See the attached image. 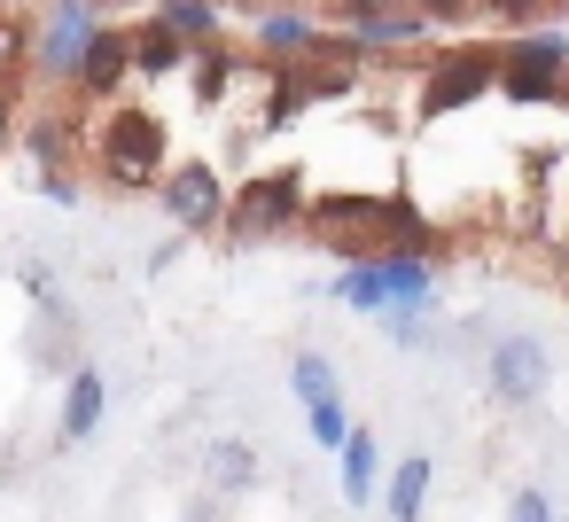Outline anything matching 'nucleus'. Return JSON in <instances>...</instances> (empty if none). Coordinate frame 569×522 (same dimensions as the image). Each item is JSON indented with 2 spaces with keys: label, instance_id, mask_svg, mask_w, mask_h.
Listing matches in <instances>:
<instances>
[{
  "label": "nucleus",
  "instance_id": "1",
  "mask_svg": "<svg viewBox=\"0 0 569 522\" xmlns=\"http://www.w3.org/2000/svg\"><path fill=\"white\" fill-rule=\"evenodd\" d=\"M305 234L343 250V258H375V250H413V258H437V219L413 211L406 195H320L305 211Z\"/></svg>",
  "mask_w": 569,
  "mask_h": 522
},
{
  "label": "nucleus",
  "instance_id": "2",
  "mask_svg": "<svg viewBox=\"0 0 569 522\" xmlns=\"http://www.w3.org/2000/svg\"><path fill=\"white\" fill-rule=\"evenodd\" d=\"M87 164H94V180L118 188V195L164 188V172H172V133H164L157 110L110 102V110H94V126H87Z\"/></svg>",
  "mask_w": 569,
  "mask_h": 522
},
{
  "label": "nucleus",
  "instance_id": "3",
  "mask_svg": "<svg viewBox=\"0 0 569 522\" xmlns=\"http://www.w3.org/2000/svg\"><path fill=\"white\" fill-rule=\"evenodd\" d=\"M328 297L359 320H390V312H437V265L413 250H375V258H343V273L328 281Z\"/></svg>",
  "mask_w": 569,
  "mask_h": 522
},
{
  "label": "nucleus",
  "instance_id": "4",
  "mask_svg": "<svg viewBox=\"0 0 569 522\" xmlns=\"http://www.w3.org/2000/svg\"><path fill=\"white\" fill-rule=\"evenodd\" d=\"M483 94H499V56H491V40L429 48V63H421V79H413V118H421V126H437V118L476 110Z\"/></svg>",
  "mask_w": 569,
  "mask_h": 522
},
{
  "label": "nucleus",
  "instance_id": "5",
  "mask_svg": "<svg viewBox=\"0 0 569 522\" xmlns=\"http://www.w3.org/2000/svg\"><path fill=\"white\" fill-rule=\"evenodd\" d=\"M305 211H312V195H305V172H297V164L242 172L234 211H227V242H234V250H250V242H281V234L305 227Z\"/></svg>",
  "mask_w": 569,
  "mask_h": 522
},
{
  "label": "nucleus",
  "instance_id": "6",
  "mask_svg": "<svg viewBox=\"0 0 569 522\" xmlns=\"http://www.w3.org/2000/svg\"><path fill=\"white\" fill-rule=\"evenodd\" d=\"M491 56L507 102H569V32H507Z\"/></svg>",
  "mask_w": 569,
  "mask_h": 522
},
{
  "label": "nucleus",
  "instance_id": "7",
  "mask_svg": "<svg viewBox=\"0 0 569 522\" xmlns=\"http://www.w3.org/2000/svg\"><path fill=\"white\" fill-rule=\"evenodd\" d=\"M102 32V0H48V9L32 17V71L56 79V87H79V63Z\"/></svg>",
  "mask_w": 569,
  "mask_h": 522
},
{
  "label": "nucleus",
  "instance_id": "8",
  "mask_svg": "<svg viewBox=\"0 0 569 522\" xmlns=\"http://www.w3.org/2000/svg\"><path fill=\"white\" fill-rule=\"evenodd\" d=\"M157 203H164V219H172V227H180V242H188V234H227L234 188H227V172H219L211 157H172V172H164Z\"/></svg>",
  "mask_w": 569,
  "mask_h": 522
},
{
  "label": "nucleus",
  "instance_id": "9",
  "mask_svg": "<svg viewBox=\"0 0 569 522\" xmlns=\"http://www.w3.org/2000/svg\"><path fill=\"white\" fill-rule=\"evenodd\" d=\"M483 390H491V405H538L546 390H553V351L538 343V335H491V351H483Z\"/></svg>",
  "mask_w": 569,
  "mask_h": 522
},
{
  "label": "nucleus",
  "instance_id": "10",
  "mask_svg": "<svg viewBox=\"0 0 569 522\" xmlns=\"http://www.w3.org/2000/svg\"><path fill=\"white\" fill-rule=\"evenodd\" d=\"M328 40L336 32L320 24V9H305V0H273V9L250 17V56L273 63V71H297V63L328 56Z\"/></svg>",
  "mask_w": 569,
  "mask_h": 522
},
{
  "label": "nucleus",
  "instance_id": "11",
  "mask_svg": "<svg viewBox=\"0 0 569 522\" xmlns=\"http://www.w3.org/2000/svg\"><path fill=\"white\" fill-rule=\"evenodd\" d=\"M429 32H437V17L421 9V0H382V9H351L336 40L351 56H398V48H421Z\"/></svg>",
  "mask_w": 569,
  "mask_h": 522
},
{
  "label": "nucleus",
  "instance_id": "12",
  "mask_svg": "<svg viewBox=\"0 0 569 522\" xmlns=\"http://www.w3.org/2000/svg\"><path fill=\"white\" fill-rule=\"evenodd\" d=\"M126 87H133V24H102L94 32V48H87V63H79V102H94V110H110V102H126Z\"/></svg>",
  "mask_w": 569,
  "mask_h": 522
},
{
  "label": "nucleus",
  "instance_id": "13",
  "mask_svg": "<svg viewBox=\"0 0 569 522\" xmlns=\"http://www.w3.org/2000/svg\"><path fill=\"white\" fill-rule=\"evenodd\" d=\"M102 413H110L102 367H71V374H63V398H56V444H87V436L102 429Z\"/></svg>",
  "mask_w": 569,
  "mask_h": 522
},
{
  "label": "nucleus",
  "instance_id": "14",
  "mask_svg": "<svg viewBox=\"0 0 569 522\" xmlns=\"http://www.w3.org/2000/svg\"><path fill=\"white\" fill-rule=\"evenodd\" d=\"M382 483H390L382 436H375V429H351V436H343V452H336V491H343V506H375V499H382Z\"/></svg>",
  "mask_w": 569,
  "mask_h": 522
},
{
  "label": "nucleus",
  "instance_id": "15",
  "mask_svg": "<svg viewBox=\"0 0 569 522\" xmlns=\"http://www.w3.org/2000/svg\"><path fill=\"white\" fill-rule=\"evenodd\" d=\"M203 483H211V499H250V491L266 483V452H258L250 436H219V444L203 452Z\"/></svg>",
  "mask_w": 569,
  "mask_h": 522
},
{
  "label": "nucleus",
  "instance_id": "16",
  "mask_svg": "<svg viewBox=\"0 0 569 522\" xmlns=\"http://www.w3.org/2000/svg\"><path fill=\"white\" fill-rule=\"evenodd\" d=\"M188 63H196V48H188L164 17H141V24H133V87L172 79V71H188Z\"/></svg>",
  "mask_w": 569,
  "mask_h": 522
},
{
  "label": "nucleus",
  "instance_id": "17",
  "mask_svg": "<svg viewBox=\"0 0 569 522\" xmlns=\"http://www.w3.org/2000/svg\"><path fill=\"white\" fill-rule=\"evenodd\" d=\"M429 483H437V460H429V452H406V460L390 468V483H382L390 522H421V514H429Z\"/></svg>",
  "mask_w": 569,
  "mask_h": 522
},
{
  "label": "nucleus",
  "instance_id": "18",
  "mask_svg": "<svg viewBox=\"0 0 569 522\" xmlns=\"http://www.w3.org/2000/svg\"><path fill=\"white\" fill-rule=\"evenodd\" d=\"M24 157H32L40 172H63L71 157H87V133H79L71 118H32V126H24Z\"/></svg>",
  "mask_w": 569,
  "mask_h": 522
},
{
  "label": "nucleus",
  "instance_id": "19",
  "mask_svg": "<svg viewBox=\"0 0 569 522\" xmlns=\"http://www.w3.org/2000/svg\"><path fill=\"white\" fill-rule=\"evenodd\" d=\"M289 390H297V405H328V398H343V374H336V359L328 351H297L289 359Z\"/></svg>",
  "mask_w": 569,
  "mask_h": 522
},
{
  "label": "nucleus",
  "instance_id": "20",
  "mask_svg": "<svg viewBox=\"0 0 569 522\" xmlns=\"http://www.w3.org/2000/svg\"><path fill=\"white\" fill-rule=\"evenodd\" d=\"M157 17H164V24H172V32H180V40L196 48V56L227 40V24H219V9H211V0H164Z\"/></svg>",
  "mask_w": 569,
  "mask_h": 522
},
{
  "label": "nucleus",
  "instance_id": "21",
  "mask_svg": "<svg viewBox=\"0 0 569 522\" xmlns=\"http://www.w3.org/2000/svg\"><path fill=\"white\" fill-rule=\"evenodd\" d=\"M227 87H234V56H227V40H219V48H203V56H196V102H203V110H219V102H227Z\"/></svg>",
  "mask_w": 569,
  "mask_h": 522
},
{
  "label": "nucleus",
  "instance_id": "22",
  "mask_svg": "<svg viewBox=\"0 0 569 522\" xmlns=\"http://www.w3.org/2000/svg\"><path fill=\"white\" fill-rule=\"evenodd\" d=\"M359 421H351V405L343 398H328V405H305V436L320 444V452H343V436H351Z\"/></svg>",
  "mask_w": 569,
  "mask_h": 522
},
{
  "label": "nucleus",
  "instance_id": "23",
  "mask_svg": "<svg viewBox=\"0 0 569 522\" xmlns=\"http://www.w3.org/2000/svg\"><path fill=\"white\" fill-rule=\"evenodd\" d=\"M382 335H390L398 351H421V343H429V312H390V320H382Z\"/></svg>",
  "mask_w": 569,
  "mask_h": 522
},
{
  "label": "nucleus",
  "instance_id": "24",
  "mask_svg": "<svg viewBox=\"0 0 569 522\" xmlns=\"http://www.w3.org/2000/svg\"><path fill=\"white\" fill-rule=\"evenodd\" d=\"M507 522H561V514H553V499H546L538 483H522V491L507 499Z\"/></svg>",
  "mask_w": 569,
  "mask_h": 522
},
{
  "label": "nucleus",
  "instance_id": "25",
  "mask_svg": "<svg viewBox=\"0 0 569 522\" xmlns=\"http://www.w3.org/2000/svg\"><path fill=\"white\" fill-rule=\"evenodd\" d=\"M476 9H483L491 24H538V9H546V0H476Z\"/></svg>",
  "mask_w": 569,
  "mask_h": 522
},
{
  "label": "nucleus",
  "instance_id": "26",
  "mask_svg": "<svg viewBox=\"0 0 569 522\" xmlns=\"http://www.w3.org/2000/svg\"><path fill=\"white\" fill-rule=\"evenodd\" d=\"M40 195H56V203H79L87 188H79V172L63 164V172H40Z\"/></svg>",
  "mask_w": 569,
  "mask_h": 522
},
{
  "label": "nucleus",
  "instance_id": "27",
  "mask_svg": "<svg viewBox=\"0 0 569 522\" xmlns=\"http://www.w3.org/2000/svg\"><path fill=\"white\" fill-rule=\"evenodd\" d=\"M180 522H227V499H211V491H203V499H196Z\"/></svg>",
  "mask_w": 569,
  "mask_h": 522
},
{
  "label": "nucleus",
  "instance_id": "28",
  "mask_svg": "<svg viewBox=\"0 0 569 522\" xmlns=\"http://www.w3.org/2000/svg\"><path fill=\"white\" fill-rule=\"evenodd\" d=\"M421 9H429L437 24H452V17H468V9H476V0H421Z\"/></svg>",
  "mask_w": 569,
  "mask_h": 522
},
{
  "label": "nucleus",
  "instance_id": "29",
  "mask_svg": "<svg viewBox=\"0 0 569 522\" xmlns=\"http://www.w3.org/2000/svg\"><path fill=\"white\" fill-rule=\"evenodd\" d=\"M0 149H9V87H0Z\"/></svg>",
  "mask_w": 569,
  "mask_h": 522
},
{
  "label": "nucleus",
  "instance_id": "30",
  "mask_svg": "<svg viewBox=\"0 0 569 522\" xmlns=\"http://www.w3.org/2000/svg\"><path fill=\"white\" fill-rule=\"evenodd\" d=\"M336 9H343V17H351V9H382V0H336Z\"/></svg>",
  "mask_w": 569,
  "mask_h": 522
},
{
  "label": "nucleus",
  "instance_id": "31",
  "mask_svg": "<svg viewBox=\"0 0 569 522\" xmlns=\"http://www.w3.org/2000/svg\"><path fill=\"white\" fill-rule=\"evenodd\" d=\"M102 9H149V0H102Z\"/></svg>",
  "mask_w": 569,
  "mask_h": 522
},
{
  "label": "nucleus",
  "instance_id": "32",
  "mask_svg": "<svg viewBox=\"0 0 569 522\" xmlns=\"http://www.w3.org/2000/svg\"><path fill=\"white\" fill-rule=\"evenodd\" d=\"M561 522H569V514H561Z\"/></svg>",
  "mask_w": 569,
  "mask_h": 522
}]
</instances>
